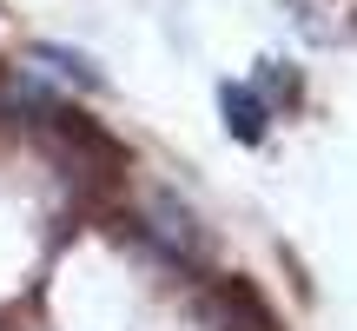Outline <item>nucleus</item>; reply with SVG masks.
<instances>
[{
  "instance_id": "nucleus-3",
  "label": "nucleus",
  "mask_w": 357,
  "mask_h": 331,
  "mask_svg": "<svg viewBox=\"0 0 357 331\" xmlns=\"http://www.w3.org/2000/svg\"><path fill=\"white\" fill-rule=\"evenodd\" d=\"M40 60H47V66H60V73L66 80H73V87H100V73H93V60H79V53H66V47H40Z\"/></svg>"
},
{
  "instance_id": "nucleus-2",
  "label": "nucleus",
  "mask_w": 357,
  "mask_h": 331,
  "mask_svg": "<svg viewBox=\"0 0 357 331\" xmlns=\"http://www.w3.org/2000/svg\"><path fill=\"white\" fill-rule=\"evenodd\" d=\"M218 106H225L231 140H245V146H258V140H265V100H258V93H245L238 80H225V87H218Z\"/></svg>"
},
{
  "instance_id": "nucleus-1",
  "label": "nucleus",
  "mask_w": 357,
  "mask_h": 331,
  "mask_svg": "<svg viewBox=\"0 0 357 331\" xmlns=\"http://www.w3.org/2000/svg\"><path fill=\"white\" fill-rule=\"evenodd\" d=\"M146 219H153V239L166 245L172 258H205V232H199V219H192L185 205L172 199V192H153V199H146Z\"/></svg>"
}]
</instances>
